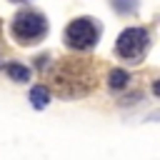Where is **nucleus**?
Listing matches in <instances>:
<instances>
[{
	"label": "nucleus",
	"mask_w": 160,
	"mask_h": 160,
	"mask_svg": "<svg viewBox=\"0 0 160 160\" xmlns=\"http://www.w3.org/2000/svg\"><path fill=\"white\" fill-rule=\"evenodd\" d=\"M50 80H52V88H55L58 95H62V98H80V95L90 92L95 75H92V68L88 62L68 58V60H62L52 70Z\"/></svg>",
	"instance_id": "obj_1"
},
{
	"label": "nucleus",
	"mask_w": 160,
	"mask_h": 160,
	"mask_svg": "<svg viewBox=\"0 0 160 160\" xmlns=\"http://www.w3.org/2000/svg\"><path fill=\"white\" fill-rule=\"evenodd\" d=\"M48 35V20L42 12L35 10H22L12 18V38L20 45H32Z\"/></svg>",
	"instance_id": "obj_2"
},
{
	"label": "nucleus",
	"mask_w": 160,
	"mask_h": 160,
	"mask_svg": "<svg viewBox=\"0 0 160 160\" xmlns=\"http://www.w3.org/2000/svg\"><path fill=\"white\" fill-rule=\"evenodd\" d=\"M100 25L92 20V18H75L68 28H65V45L70 50H78V52H85V50H92L98 38H100Z\"/></svg>",
	"instance_id": "obj_3"
},
{
	"label": "nucleus",
	"mask_w": 160,
	"mask_h": 160,
	"mask_svg": "<svg viewBox=\"0 0 160 160\" xmlns=\"http://www.w3.org/2000/svg\"><path fill=\"white\" fill-rule=\"evenodd\" d=\"M148 48H150V32L145 28H128L118 35V42H115V52L125 62H140Z\"/></svg>",
	"instance_id": "obj_4"
},
{
	"label": "nucleus",
	"mask_w": 160,
	"mask_h": 160,
	"mask_svg": "<svg viewBox=\"0 0 160 160\" xmlns=\"http://www.w3.org/2000/svg\"><path fill=\"white\" fill-rule=\"evenodd\" d=\"M128 82H130V75H128L125 70H120V68L110 70V75H108V88H110L112 92H118V90L128 88Z\"/></svg>",
	"instance_id": "obj_5"
},
{
	"label": "nucleus",
	"mask_w": 160,
	"mask_h": 160,
	"mask_svg": "<svg viewBox=\"0 0 160 160\" xmlns=\"http://www.w3.org/2000/svg\"><path fill=\"white\" fill-rule=\"evenodd\" d=\"M30 102H32L35 110L48 108V102H50V90H48L45 85H35V88L30 90Z\"/></svg>",
	"instance_id": "obj_6"
},
{
	"label": "nucleus",
	"mask_w": 160,
	"mask_h": 160,
	"mask_svg": "<svg viewBox=\"0 0 160 160\" xmlns=\"http://www.w3.org/2000/svg\"><path fill=\"white\" fill-rule=\"evenodd\" d=\"M5 72H8L10 80H15V82H28V80H30V70H28L25 65H20V62H8V65H5Z\"/></svg>",
	"instance_id": "obj_7"
},
{
	"label": "nucleus",
	"mask_w": 160,
	"mask_h": 160,
	"mask_svg": "<svg viewBox=\"0 0 160 160\" xmlns=\"http://www.w3.org/2000/svg\"><path fill=\"white\" fill-rule=\"evenodd\" d=\"M110 5H112V10L120 12V15H130V12L138 10V0H110Z\"/></svg>",
	"instance_id": "obj_8"
},
{
	"label": "nucleus",
	"mask_w": 160,
	"mask_h": 160,
	"mask_svg": "<svg viewBox=\"0 0 160 160\" xmlns=\"http://www.w3.org/2000/svg\"><path fill=\"white\" fill-rule=\"evenodd\" d=\"M12 2H25V0H12Z\"/></svg>",
	"instance_id": "obj_9"
}]
</instances>
